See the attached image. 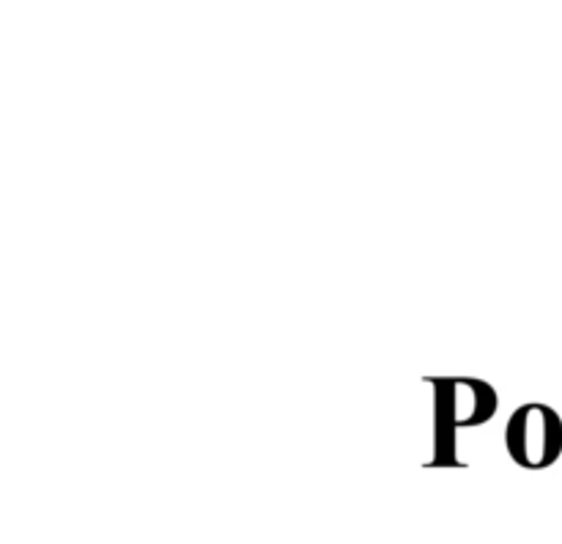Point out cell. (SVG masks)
Instances as JSON below:
<instances>
[{
    "instance_id": "1",
    "label": "cell",
    "mask_w": 562,
    "mask_h": 544,
    "mask_svg": "<svg viewBox=\"0 0 562 544\" xmlns=\"http://www.w3.org/2000/svg\"><path fill=\"white\" fill-rule=\"evenodd\" d=\"M437 459L439 465H453L456 429L481 426L497 412V393L483 379H437Z\"/></svg>"
},
{
    "instance_id": "2",
    "label": "cell",
    "mask_w": 562,
    "mask_h": 544,
    "mask_svg": "<svg viewBox=\"0 0 562 544\" xmlns=\"http://www.w3.org/2000/svg\"><path fill=\"white\" fill-rule=\"evenodd\" d=\"M505 443L516 465L543 470L562 456V418L541 401L521 404L510 415Z\"/></svg>"
}]
</instances>
